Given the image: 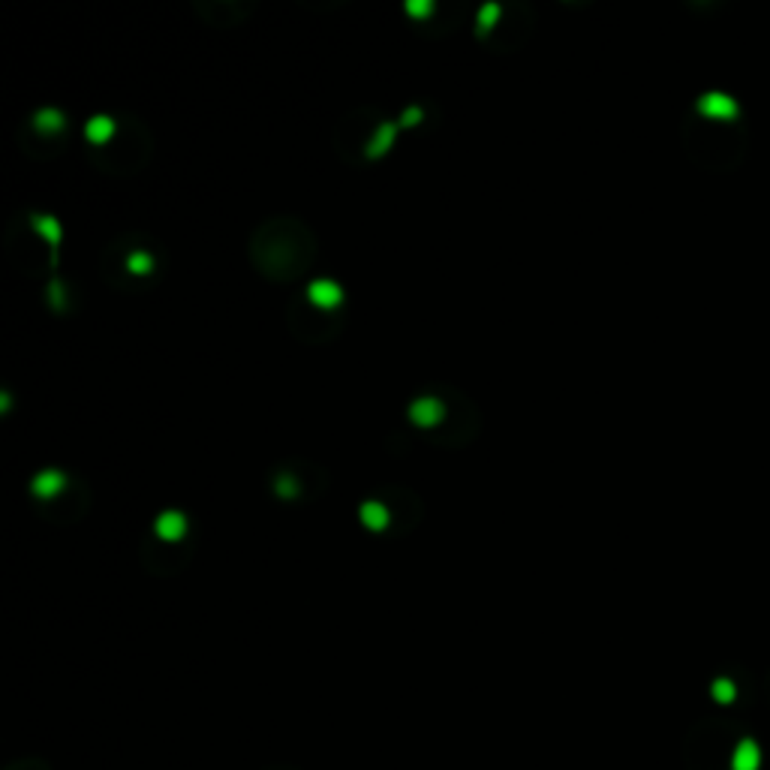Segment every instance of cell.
Instances as JSON below:
<instances>
[{"label":"cell","mask_w":770,"mask_h":770,"mask_svg":"<svg viewBox=\"0 0 770 770\" xmlns=\"http://www.w3.org/2000/svg\"><path fill=\"white\" fill-rule=\"evenodd\" d=\"M247 253L253 268L271 283H292L317 262V232L292 214L262 220L250 235Z\"/></svg>","instance_id":"obj_1"},{"label":"cell","mask_w":770,"mask_h":770,"mask_svg":"<svg viewBox=\"0 0 770 770\" xmlns=\"http://www.w3.org/2000/svg\"><path fill=\"white\" fill-rule=\"evenodd\" d=\"M400 123L376 115L373 109H356L337 123L334 133V150L340 160H346L349 166L364 160H376L380 154L391 148Z\"/></svg>","instance_id":"obj_2"},{"label":"cell","mask_w":770,"mask_h":770,"mask_svg":"<svg viewBox=\"0 0 770 770\" xmlns=\"http://www.w3.org/2000/svg\"><path fill=\"white\" fill-rule=\"evenodd\" d=\"M99 265H103V277L111 286L130 289L136 280H148L160 262L142 235H121L103 247Z\"/></svg>","instance_id":"obj_3"},{"label":"cell","mask_w":770,"mask_h":770,"mask_svg":"<svg viewBox=\"0 0 770 770\" xmlns=\"http://www.w3.org/2000/svg\"><path fill=\"white\" fill-rule=\"evenodd\" d=\"M150 138L142 121H118V130L109 142L91 148L97 169L111 175H136L148 163Z\"/></svg>","instance_id":"obj_4"},{"label":"cell","mask_w":770,"mask_h":770,"mask_svg":"<svg viewBox=\"0 0 770 770\" xmlns=\"http://www.w3.org/2000/svg\"><path fill=\"white\" fill-rule=\"evenodd\" d=\"M376 497L385 502L391 515V533H412V527L422 521V500L415 497V490L407 485H388L376 490Z\"/></svg>","instance_id":"obj_5"},{"label":"cell","mask_w":770,"mask_h":770,"mask_svg":"<svg viewBox=\"0 0 770 770\" xmlns=\"http://www.w3.org/2000/svg\"><path fill=\"white\" fill-rule=\"evenodd\" d=\"M40 506H43V515L52 524H72V521H79L87 509H91V488L82 485V482H72V478H70V485L60 490L57 497L43 500Z\"/></svg>","instance_id":"obj_6"},{"label":"cell","mask_w":770,"mask_h":770,"mask_svg":"<svg viewBox=\"0 0 770 770\" xmlns=\"http://www.w3.org/2000/svg\"><path fill=\"white\" fill-rule=\"evenodd\" d=\"M407 415H409V422H412L415 431L424 434V436H431L449 419V400H446L443 391H424V395H419V397L409 403V412Z\"/></svg>","instance_id":"obj_7"},{"label":"cell","mask_w":770,"mask_h":770,"mask_svg":"<svg viewBox=\"0 0 770 770\" xmlns=\"http://www.w3.org/2000/svg\"><path fill=\"white\" fill-rule=\"evenodd\" d=\"M256 6L253 4H238V0H208V4H196V12L208 24H220V28H229V24H241Z\"/></svg>","instance_id":"obj_8"},{"label":"cell","mask_w":770,"mask_h":770,"mask_svg":"<svg viewBox=\"0 0 770 770\" xmlns=\"http://www.w3.org/2000/svg\"><path fill=\"white\" fill-rule=\"evenodd\" d=\"M271 490L280 500H301L307 490V478L295 473V463H280L271 473Z\"/></svg>","instance_id":"obj_9"},{"label":"cell","mask_w":770,"mask_h":770,"mask_svg":"<svg viewBox=\"0 0 770 770\" xmlns=\"http://www.w3.org/2000/svg\"><path fill=\"white\" fill-rule=\"evenodd\" d=\"M304 295L322 310H343V289H340V283L331 280V277H317V280L304 289Z\"/></svg>","instance_id":"obj_10"},{"label":"cell","mask_w":770,"mask_h":770,"mask_svg":"<svg viewBox=\"0 0 770 770\" xmlns=\"http://www.w3.org/2000/svg\"><path fill=\"white\" fill-rule=\"evenodd\" d=\"M154 536L163 539V541H184L187 539V529H190V517H187L181 509H166L160 512V517L154 521Z\"/></svg>","instance_id":"obj_11"},{"label":"cell","mask_w":770,"mask_h":770,"mask_svg":"<svg viewBox=\"0 0 770 770\" xmlns=\"http://www.w3.org/2000/svg\"><path fill=\"white\" fill-rule=\"evenodd\" d=\"M70 478L72 475H67L64 470H57V466H52V470H40V473L33 475V482H31V494H33L36 502L52 500V497H57L60 490L70 485Z\"/></svg>","instance_id":"obj_12"},{"label":"cell","mask_w":770,"mask_h":770,"mask_svg":"<svg viewBox=\"0 0 770 770\" xmlns=\"http://www.w3.org/2000/svg\"><path fill=\"white\" fill-rule=\"evenodd\" d=\"M358 517H361L364 527L373 529V533H391V515H388L385 502L380 497H370V500L358 502Z\"/></svg>","instance_id":"obj_13"}]
</instances>
